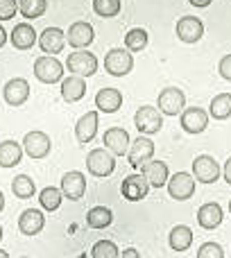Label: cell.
<instances>
[{
    "label": "cell",
    "mask_w": 231,
    "mask_h": 258,
    "mask_svg": "<svg viewBox=\"0 0 231 258\" xmlns=\"http://www.w3.org/2000/svg\"><path fill=\"white\" fill-rule=\"evenodd\" d=\"M111 222H113V213L107 206H93L86 213V224L91 229H107V227H111Z\"/></svg>",
    "instance_id": "cell-28"
},
{
    "label": "cell",
    "mask_w": 231,
    "mask_h": 258,
    "mask_svg": "<svg viewBox=\"0 0 231 258\" xmlns=\"http://www.w3.org/2000/svg\"><path fill=\"white\" fill-rule=\"evenodd\" d=\"M9 41H12V45L16 50H30L39 41V34L34 32V27L30 23H18V25H14Z\"/></svg>",
    "instance_id": "cell-20"
},
{
    "label": "cell",
    "mask_w": 231,
    "mask_h": 258,
    "mask_svg": "<svg viewBox=\"0 0 231 258\" xmlns=\"http://www.w3.org/2000/svg\"><path fill=\"white\" fill-rule=\"evenodd\" d=\"M229 213H231V200H229Z\"/></svg>",
    "instance_id": "cell-47"
},
{
    "label": "cell",
    "mask_w": 231,
    "mask_h": 258,
    "mask_svg": "<svg viewBox=\"0 0 231 258\" xmlns=\"http://www.w3.org/2000/svg\"><path fill=\"white\" fill-rule=\"evenodd\" d=\"M66 45V34H64L59 27H45L39 34V48L43 50L45 54H59Z\"/></svg>",
    "instance_id": "cell-19"
},
{
    "label": "cell",
    "mask_w": 231,
    "mask_h": 258,
    "mask_svg": "<svg viewBox=\"0 0 231 258\" xmlns=\"http://www.w3.org/2000/svg\"><path fill=\"white\" fill-rule=\"evenodd\" d=\"M75 258H91V256H86V254H80V256H75Z\"/></svg>",
    "instance_id": "cell-45"
},
{
    "label": "cell",
    "mask_w": 231,
    "mask_h": 258,
    "mask_svg": "<svg viewBox=\"0 0 231 258\" xmlns=\"http://www.w3.org/2000/svg\"><path fill=\"white\" fill-rule=\"evenodd\" d=\"M168 242H170V249L186 251L188 247L193 245V231H191V227H186V224H177V227L170 231Z\"/></svg>",
    "instance_id": "cell-27"
},
{
    "label": "cell",
    "mask_w": 231,
    "mask_h": 258,
    "mask_svg": "<svg viewBox=\"0 0 231 258\" xmlns=\"http://www.w3.org/2000/svg\"><path fill=\"white\" fill-rule=\"evenodd\" d=\"M45 9H48V0H18V12L23 14V18H34L43 16Z\"/></svg>",
    "instance_id": "cell-30"
},
{
    "label": "cell",
    "mask_w": 231,
    "mask_h": 258,
    "mask_svg": "<svg viewBox=\"0 0 231 258\" xmlns=\"http://www.w3.org/2000/svg\"><path fill=\"white\" fill-rule=\"evenodd\" d=\"M197 224L202 229H218L222 224V206L215 204V202H209V204L200 206L197 211Z\"/></svg>",
    "instance_id": "cell-22"
},
{
    "label": "cell",
    "mask_w": 231,
    "mask_h": 258,
    "mask_svg": "<svg viewBox=\"0 0 231 258\" xmlns=\"http://www.w3.org/2000/svg\"><path fill=\"white\" fill-rule=\"evenodd\" d=\"M18 12V0H0V21H12Z\"/></svg>",
    "instance_id": "cell-37"
},
{
    "label": "cell",
    "mask_w": 231,
    "mask_h": 258,
    "mask_svg": "<svg viewBox=\"0 0 231 258\" xmlns=\"http://www.w3.org/2000/svg\"><path fill=\"white\" fill-rule=\"evenodd\" d=\"M145 45H147V32L143 30V27H134V30L127 32V36H125V48H127L129 52H141Z\"/></svg>",
    "instance_id": "cell-33"
},
{
    "label": "cell",
    "mask_w": 231,
    "mask_h": 258,
    "mask_svg": "<svg viewBox=\"0 0 231 258\" xmlns=\"http://www.w3.org/2000/svg\"><path fill=\"white\" fill-rule=\"evenodd\" d=\"M123 3L120 0H93V12L102 18H113L120 14Z\"/></svg>",
    "instance_id": "cell-34"
},
{
    "label": "cell",
    "mask_w": 231,
    "mask_h": 258,
    "mask_svg": "<svg viewBox=\"0 0 231 258\" xmlns=\"http://www.w3.org/2000/svg\"><path fill=\"white\" fill-rule=\"evenodd\" d=\"M21 258H27V256H21Z\"/></svg>",
    "instance_id": "cell-48"
},
{
    "label": "cell",
    "mask_w": 231,
    "mask_h": 258,
    "mask_svg": "<svg viewBox=\"0 0 231 258\" xmlns=\"http://www.w3.org/2000/svg\"><path fill=\"white\" fill-rule=\"evenodd\" d=\"M120 258H141V254H138V249L129 247V249H123V254H120Z\"/></svg>",
    "instance_id": "cell-40"
},
{
    "label": "cell",
    "mask_w": 231,
    "mask_h": 258,
    "mask_svg": "<svg viewBox=\"0 0 231 258\" xmlns=\"http://www.w3.org/2000/svg\"><path fill=\"white\" fill-rule=\"evenodd\" d=\"M23 150L30 159H45L52 150V141L45 132H27L25 138H23Z\"/></svg>",
    "instance_id": "cell-9"
},
{
    "label": "cell",
    "mask_w": 231,
    "mask_h": 258,
    "mask_svg": "<svg viewBox=\"0 0 231 258\" xmlns=\"http://www.w3.org/2000/svg\"><path fill=\"white\" fill-rule=\"evenodd\" d=\"M62 192L66 200L77 202L86 195V177L80 170H71L62 177Z\"/></svg>",
    "instance_id": "cell-13"
},
{
    "label": "cell",
    "mask_w": 231,
    "mask_h": 258,
    "mask_svg": "<svg viewBox=\"0 0 231 258\" xmlns=\"http://www.w3.org/2000/svg\"><path fill=\"white\" fill-rule=\"evenodd\" d=\"M197 258H224V251L218 242H204L197 249Z\"/></svg>",
    "instance_id": "cell-36"
},
{
    "label": "cell",
    "mask_w": 231,
    "mask_h": 258,
    "mask_svg": "<svg viewBox=\"0 0 231 258\" xmlns=\"http://www.w3.org/2000/svg\"><path fill=\"white\" fill-rule=\"evenodd\" d=\"M5 209V195H3V190H0V211Z\"/></svg>",
    "instance_id": "cell-43"
},
{
    "label": "cell",
    "mask_w": 231,
    "mask_h": 258,
    "mask_svg": "<svg viewBox=\"0 0 231 258\" xmlns=\"http://www.w3.org/2000/svg\"><path fill=\"white\" fill-rule=\"evenodd\" d=\"M98 57H95L93 52H89V50H75V52L68 54L66 59V68L68 73H73V75H80V77H91L98 73Z\"/></svg>",
    "instance_id": "cell-1"
},
{
    "label": "cell",
    "mask_w": 231,
    "mask_h": 258,
    "mask_svg": "<svg viewBox=\"0 0 231 258\" xmlns=\"http://www.w3.org/2000/svg\"><path fill=\"white\" fill-rule=\"evenodd\" d=\"M134 125H136L138 134H143V136H152V134L161 132V127H163V118H161V111L156 107L143 104V107L136 111V116H134Z\"/></svg>",
    "instance_id": "cell-4"
},
{
    "label": "cell",
    "mask_w": 231,
    "mask_h": 258,
    "mask_svg": "<svg viewBox=\"0 0 231 258\" xmlns=\"http://www.w3.org/2000/svg\"><path fill=\"white\" fill-rule=\"evenodd\" d=\"M188 3H191L193 7H202V9H204V7H209L213 0H188Z\"/></svg>",
    "instance_id": "cell-41"
},
{
    "label": "cell",
    "mask_w": 231,
    "mask_h": 258,
    "mask_svg": "<svg viewBox=\"0 0 231 258\" xmlns=\"http://www.w3.org/2000/svg\"><path fill=\"white\" fill-rule=\"evenodd\" d=\"M84 95H86V82H84V77L71 75V77H66V80H62V98L66 100L68 104L82 100Z\"/></svg>",
    "instance_id": "cell-25"
},
{
    "label": "cell",
    "mask_w": 231,
    "mask_h": 258,
    "mask_svg": "<svg viewBox=\"0 0 231 258\" xmlns=\"http://www.w3.org/2000/svg\"><path fill=\"white\" fill-rule=\"evenodd\" d=\"M5 43H7V32H5V27L0 25V48H3Z\"/></svg>",
    "instance_id": "cell-42"
},
{
    "label": "cell",
    "mask_w": 231,
    "mask_h": 258,
    "mask_svg": "<svg viewBox=\"0 0 231 258\" xmlns=\"http://www.w3.org/2000/svg\"><path fill=\"white\" fill-rule=\"evenodd\" d=\"M209 116L213 118V120H227L231 116V93H220L211 100Z\"/></svg>",
    "instance_id": "cell-29"
},
{
    "label": "cell",
    "mask_w": 231,
    "mask_h": 258,
    "mask_svg": "<svg viewBox=\"0 0 231 258\" xmlns=\"http://www.w3.org/2000/svg\"><path fill=\"white\" fill-rule=\"evenodd\" d=\"M120 192H123V197L127 202H141V200H145L147 192H150V183H147V179L143 177L141 172H134L123 179Z\"/></svg>",
    "instance_id": "cell-12"
},
{
    "label": "cell",
    "mask_w": 231,
    "mask_h": 258,
    "mask_svg": "<svg viewBox=\"0 0 231 258\" xmlns=\"http://www.w3.org/2000/svg\"><path fill=\"white\" fill-rule=\"evenodd\" d=\"M127 159H129V165H132V168L141 170V165H145L147 161L154 159V143H152L147 136H138L136 141L129 145Z\"/></svg>",
    "instance_id": "cell-10"
},
{
    "label": "cell",
    "mask_w": 231,
    "mask_h": 258,
    "mask_svg": "<svg viewBox=\"0 0 231 258\" xmlns=\"http://www.w3.org/2000/svg\"><path fill=\"white\" fill-rule=\"evenodd\" d=\"M0 258H9V254L5 249H0Z\"/></svg>",
    "instance_id": "cell-44"
},
{
    "label": "cell",
    "mask_w": 231,
    "mask_h": 258,
    "mask_svg": "<svg viewBox=\"0 0 231 258\" xmlns=\"http://www.w3.org/2000/svg\"><path fill=\"white\" fill-rule=\"evenodd\" d=\"M165 186H168V195L177 202H186L195 195V177L188 172H175Z\"/></svg>",
    "instance_id": "cell-8"
},
{
    "label": "cell",
    "mask_w": 231,
    "mask_h": 258,
    "mask_svg": "<svg viewBox=\"0 0 231 258\" xmlns=\"http://www.w3.org/2000/svg\"><path fill=\"white\" fill-rule=\"evenodd\" d=\"M3 95L9 107H21V104L27 102V98H30V84H27V80H23V77H14V80H9L7 84H5Z\"/></svg>",
    "instance_id": "cell-15"
},
{
    "label": "cell",
    "mask_w": 231,
    "mask_h": 258,
    "mask_svg": "<svg viewBox=\"0 0 231 258\" xmlns=\"http://www.w3.org/2000/svg\"><path fill=\"white\" fill-rule=\"evenodd\" d=\"M134 68V57L129 54V50L123 48H111L104 57V71L113 77H125L129 75Z\"/></svg>",
    "instance_id": "cell-5"
},
{
    "label": "cell",
    "mask_w": 231,
    "mask_h": 258,
    "mask_svg": "<svg viewBox=\"0 0 231 258\" xmlns=\"http://www.w3.org/2000/svg\"><path fill=\"white\" fill-rule=\"evenodd\" d=\"M91 258H120V249L113 240H98L91 249Z\"/></svg>",
    "instance_id": "cell-35"
},
{
    "label": "cell",
    "mask_w": 231,
    "mask_h": 258,
    "mask_svg": "<svg viewBox=\"0 0 231 258\" xmlns=\"http://www.w3.org/2000/svg\"><path fill=\"white\" fill-rule=\"evenodd\" d=\"M43 227H45V218L36 209L23 211L21 218H18V229H21L23 236H36V233L43 231Z\"/></svg>",
    "instance_id": "cell-21"
},
{
    "label": "cell",
    "mask_w": 231,
    "mask_h": 258,
    "mask_svg": "<svg viewBox=\"0 0 231 258\" xmlns=\"http://www.w3.org/2000/svg\"><path fill=\"white\" fill-rule=\"evenodd\" d=\"M86 170H89L93 177H109L116 170V159L107 147H95L89 152L86 156Z\"/></svg>",
    "instance_id": "cell-2"
},
{
    "label": "cell",
    "mask_w": 231,
    "mask_h": 258,
    "mask_svg": "<svg viewBox=\"0 0 231 258\" xmlns=\"http://www.w3.org/2000/svg\"><path fill=\"white\" fill-rule=\"evenodd\" d=\"M129 145H132L129 134L125 132L123 127H109L107 132H104V147H107L113 156H125L129 152Z\"/></svg>",
    "instance_id": "cell-17"
},
{
    "label": "cell",
    "mask_w": 231,
    "mask_h": 258,
    "mask_svg": "<svg viewBox=\"0 0 231 258\" xmlns=\"http://www.w3.org/2000/svg\"><path fill=\"white\" fill-rule=\"evenodd\" d=\"M141 174L147 179L150 188H163L170 179V172H168V163L163 161H147L145 165H141Z\"/></svg>",
    "instance_id": "cell-18"
},
{
    "label": "cell",
    "mask_w": 231,
    "mask_h": 258,
    "mask_svg": "<svg viewBox=\"0 0 231 258\" xmlns=\"http://www.w3.org/2000/svg\"><path fill=\"white\" fill-rule=\"evenodd\" d=\"M182 129L186 134H202L206 127H209V113L200 107L193 109H184L182 111Z\"/></svg>",
    "instance_id": "cell-16"
},
{
    "label": "cell",
    "mask_w": 231,
    "mask_h": 258,
    "mask_svg": "<svg viewBox=\"0 0 231 258\" xmlns=\"http://www.w3.org/2000/svg\"><path fill=\"white\" fill-rule=\"evenodd\" d=\"M93 39H95V30H93V25H91V23L77 21V23H73V25L68 27L66 41H68V45H71V48L84 50V48H89V45L93 43Z\"/></svg>",
    "instance_id": "cell-11"
},
{
    "label": "cell",
    "mask_w": 231,
    "mask_h": 258,
    "mask_svg": "<svg viewBox=\"0 0 231 258\" xmlns=\"http://www.w3.org/2000/svg\"><path fill=\"white\" fill-rule=\"evenodd\" d=\"M222 174H224V181L231 186V156L227 159V163H224V168H222Z\"/></svg>",
    "instance_id": "cell-39"
},
{
    "label": "cell",
    "mask_w": 231,
    "mask_h": 258,
    "mask_svg": "<svg viewBox=\"0 0 231 258\" xmlns=\"http://www.w3.org/2000/svg\"><path fill=\"white\" fill-rule=\"evenodd\" d=\"M62 200H64L62 188H54V186L43 188L41 195H39V202H41V206H43V211H50V213L62 206Z\"/></svg>",
    "instance_id": "cell-32"
},
{
    "label": "cell",
    "mask_w": 231,
    "mask_h": 258,
    "mask_svg": "<svg viewBox=\"0 0 231 258\" xmlns=\"http://www.w3.org/2000/svg\"><path fill=\"white\" fill-rule=\"evenodd\" d=\"M34 77L39 82H43V84H57L64 77V63L52 54L39 57L34 61Z\"/></svg>",
    "instance_id": "cell-3"
},
{
    "label": "cell",
    "mask_w": 231,
    "mask_h": 258,
    "mask_svg": "<svg viewBox=\"0 0 231 258\" xmlns=\"http://www.w3.org/2000/svg\"><path fill=\"white\" fill-rule=\"evenodd\" d=\"M0 240H3V227H0Z\"/></svg>",
    "instance_id": "cell-46"
},
{
    "label": "cell",
    "mask_w": 231,
    "mask_h": 258,
    "mask_svg": "<svg viewBox=\"0 0 231 258\" xmlns=\"http://www.w3.org/2000/svg\"><path fill=\"white\" fill-rule=\"evenodd\" d=\"M98 113L100 111H89L84 113V116L77 120L75 125V136L80 143H91L95 138V134H98Z\"/></svg>",
    "instance_id": "cell-24"
},
{
    "label": "cell",
    "mask_w": 231,
    "mask_h": 258,
    "mask_svg": "<svg viewBox=\"0 0 231 258\" xmlns=\"http://www.w3.org/2000/svg\"><path fill=\"white\" fill-rule=\"evenodd\" d=\"M204 36V23L197 16H184L177 21V39L184 43H197Z\"/></svg>",
    "instance_id": "cell-14"
},
{
    "label": "cell",
    "mask_w": 231,
    "mask_h": 258,
    "mask_svg": "<svg viewBox=\"0 0 231 258\" xmlns=\"http://www.w3.org/2000/svg\"><path fill=\"white\" fill-rule=\"evenodd\" d=\"M218 73H220V77H222V80L231 82V54H227V57L220 59V63H218Z\"/></svg>",
    "instance_id": "cell-38"
},
{
    "label": "cell",
    "mask_w": 231,
    "mask_h": 258,
    "mask_svg": "<svg viewBox=\"0 0 231 258\" xmlns=\"http://www.w3.org/2000/svg\"><path fill=\"white\" fill-rule=\"evenodd\" d=\"M95 107L100 113H116L123 107V93L118 89H102L95 95Z\"/></svg>",
    "instance_id": "cell-23"
},
{
    "label": "cell",
    "mask_w": 231,
    "mask_h": 258,
    "mask_svg": "<svg viewBox=\"0 0 231 258\" xmlns=\"http://www.w3.org/2000/svg\"><path fill=\"white\" fill-rule=\"evenodd\" d=\"M220 174H222V170H220V163L213 156H209V154L195 156V161H193V177H195V181L215 183Z\"/></svg>",
    "instance_id": "cell-7"
},
{
    "label": "cell",
    "mask_w": 231,
    "mask_h": 258,
    "mask_svg": "<svg viewBox=\"0 0 231 258\" xmlns=\"http://www.w3.org/2000/svg\"><path fill=\"white\" fill-rule=\"evenodd\" d=\"M12 192L18 197V200H30V197L36 192V186H34V181H32V177L18 174V177H14V181H12Z\"/></svg>",
    "instance_id": "cell-31"
},
{
    "label": "cell",
    "mask_w": 231,
    "mask_h": 258,
    "mask_svg": "<svg viewBox=\"0 0 231 258\" xmlns=\"http://www.w3.org/2000/svg\"><path fill=\"white\" fill-rule=\"evenodd\" d=\"M23 159V145L16 141L0 143V168H14Z\"/></svg>",
    "instance_id": "cell-26"
},
{
    "label": "cell",
    "mask_w": 231,
    "mask_h": 258,
    "mask_svg": "<svg viewBox=\"0 0 231 258\" xmlns=\"http://www.w3.org/2000/svg\"><path fill=\"white\" fill-rule=\"evenodd\" d=\"M159 109L163 116H179L186 109V95L177 86H168L159 93Z\"/></svg>",
    "instance_id": "cell-6"
}]
</instances>
